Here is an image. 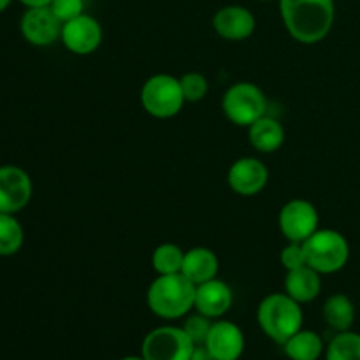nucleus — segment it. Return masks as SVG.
Returning a JSON list of instances; mask_svg holds the SVG:
<instances>
[{"instance_id": "1", "label": "nucleus", "mask_w": 360, "mask_h": 360, "mask_svg": "<svg viewBox=\"0 0 360 360\" xmlns=\"http://www.w3.org/2000/svg\"><path fill=\"white\" fill-rule=\"evenodd\" d=\"M280 14L294 41L313 46L333 30L336 4L334 0H280Z\"/></svg>"}, {"instance_id": "2", "label": "nucleus", "mask_w": 360, "mask_h": 360, "mask_svg": "<svg viewBox=\"0 0 360 360\" xmlns=\"http://www.w3.org/2000/svg\"><path fill=\"white\" fill-rule=\"evenodd\" d=\"M146 304L158 319H183L195 306V285L183 273L157 274L148 287Z\"/></svg>"}, {"instance_id": "3", "label": "nucleus", "mask_w": 360, "mask_h": 360, "mask_svg": "<svg viewBox=\"0 0 360 360\" xmlns=\"http://www.w3.org/2000/svg\"><path fill=\"white\" fill-rule=\"evenodd\" d=\"M302 304L285 292L266 295L257 308V322L262 333L274 343L283 345L302 329Z\"/></svg>"}, {"instance_id": "4", "label": "nucleus", "mask_w": 360, "mask_h": 360, "mask_svg": "<svg viewBox=\"0 0 360 360\" xmlns=\"http://www.w3.org/2000/svg\"><path fill=\"white\" fill-rule=\"evenodd\" d=\"M306 264L320 274H334L350 260V243L334 229H319L302 243Z\"/></svg>"}, {"instance_id": "5", "label": "nucleus", "mask_w": 360, "mask_h": 360, "mask_svg": "<svg viewBox=\"0 0 360 360\" xmlns=\"http://www.w3.org/2000/svg\"><path fill=\"white\" fill-rule=\"evenodd\" d=\"M139 97L144 111L158 120L174 118L186 104L179 77L171 74H153L148 77Z\"/></svg>"}, {"instance_id": "6", "label": "nucleus", "mask_w": 360, "mask_h": 360, "mask_svg": "<svg viewBox=\"0 0 360 360\" xmlns=\"http://www.w3.org/2000/svg\"><path fill=\"white\" fill-rule=\"evenodd\" d=\"M221 111L231 123L248 129L266 115L267 97L259 84L252 81H238L225 91L221 98Z\"/></svg>"}, {"instance_id": "7", "label": "nucleus", "mask_w": 360, "mask_h": 360, "mask_svg": "<svg viewBox=\"0 0 360 360\" xmlns=\"http://www.w3.org/2000/svg\"><path fill=\"white\" fill-rule=\"evenodd\" d=\"M195 345L183 327L164 326L146 334L141 355L146 360H190Z\"/></svg>"}, {"instance_id": "8", "label": "nucleus", "mask_w": 360, "mask_h": 360, "mask_svg": "<svg viewBox=\"0 0 360 360\" xmlns=\"http://www.w3.org/2000/svg\"><path fill=\"white\" fill-rule=\"evenodd\" d=\"M278 227L292 243H304L320 229V214L315 204L306 199H292L280 210Z\"/></svg>"}, {"instance_id": "9", "label": "nucleus", "mask_w": 360, "mask_h": 360, "mask_svg": "<svg viewBox=\"0 0 360 360\" xmlns=\"http://www.w3.org/2000/svg\"><path fill=\"white\" fill-rule=\"evenodd\" d=\"M34 185L25 169L0 165V213L18 214L28 206Z\"/></svg>"}, {"instance_id": "10", "label": "nucleus", "mask_w": 360, "mask_h": 360, "mask_svg": "<svg viewBox=\"0 0 360 360\" xmlns=\"http://www.w3.org/2000/svg\"><path fill=\"white\" fill-rule=\"evenodd\" d=\"M102 39H104L102 25L91 14L83 13L81 16L62 25L60 41L65 46V49H69L74 55H91L101 48Z\"/></svg>"}, {"instance_id": "11", "label": "nucleus", "mask_w": 360, "mask_h": 360, "mask_svg": "<svg viewBox=\"0 0 360 360\" xmlns=\"http://www.w3.org/2000/svg\"><path fill=\"white\" fill-rule=\"evenodd\" d=\"M62 21L48 7H27L20 20V32L25 41L37 48L55 44L62 35Z\"/></svg>"}, {"instance_id": "12", "label": "nucleus", "mask_w": 360, "mask_h": 360, "mask_svg": "<svg viewBox=\"0 0 360 360\" xmlns=\"http://www.w3.org/2000/svg\"><path fill=\"white\" fill-rule=\"evenodd\" d=\"M227 183L241 197H255L269 183V169L260 158L243 157L232 162L227 172Z\"/></svg>"}, {"instance_id": "13", "label": "nucleus", "mask_w": 360, "mask_h": 360, "mask_svg": "<svg viewBox=\"0 0 360 360\" xmlns=\"http://www.w3.org/2000/svg\"><path fill=\"white\" fill-rule=\"evenodd\" d=\"M257 20L245 6H225L214 13L213 28L221 39L231 42L246 41L253 35Z\"/></svg>"}, {"instance_id": "14", "label": "nucleus", "mask_w": 360, "mask_h": 360, "mask_svg": "<svg viewBox=\"0 0 360 360\" xmlns=\"http://www.w3.org/2000/svg\"><path fill=\"white\" fill-rule=\"evenodd\" d=\"M204 347L217 360H239L245 352V334L234 322L217 320L211 326Z\"/></svg>"}, {"instance_id": "15", "label": "nucleus", "mask_w": 360, "mask_h": 360, "mask_svg": "<svg viewBox=\"0 0 360 360\" xmlns=\"http://www.w3.org/2000/svg\"><path fill=\"white\" fill-rule=\"evenodd\" d=\"M232 302H234L232 288L220 278H213V280L195 287L193 309L210 316L211 320L221 319L232 308Z\"/></svg>"}, {"instance_id": "16", "label": "nucleus", "mask_w": 360, "mask_h": 360, "mask_svg": "<svg viewBox=\"0 0 360 360\" xmlns=\"http://www.w3.org/2000/svg\"><path fill=\"white\" fill-rule=\"evenodd\" d=\"M285 294L290 295L299 304L313 302L322 292V274L309 266L287 271L285 276Z\"/></svg>"}, {"instance_id": "17", "label": "nucleus", "mask_w": 360, "mask_h": 360, "mask_svg": "<svg viewBox=\"0 0 360 360\" xmlns=\"http://www.w3.org/2000/svg\"><path fill=\"white\" fill-rule=\"evenodd\" d=\"M218 271H220V260L211 248L195 246V248H190L185 252L181 273L195 287L213 280V278H218Z\"/></svg>"}, {"instance_id": "18", "label": "nucleus", "mask_w": 360, "mask_h": 360, "mask_svg": "<svg viewBox=\"0 0 360 360\" xmlns=\"http://www.w3.org/2000/svg\"><path fill=\"white\" fill-rule=\"evenodd\" d=\"M248 141L260 153H274L285 143V129L276 118L264 115L248 127Z\"/></svg>"}, {"instance_id": "19", "label": "nucleus", "mask_w": 360, "mask_h": 360, "mask_svg": "<svg viewBox=\"0 0 360 360\" xmlns=\"http://www.w3.org/2000/svg\"><path fill=\"white\" fill-rule=\"evenodd\" d=\"M323 320L336 333L350 330L355 322V304L348 295L333 294L323 302Z\"/></svg>"}, {"instance_id": "20", "label": "nucleus", "mask_w": 360, "mask_h": 360, "mask_svg": "<svg viewBox=\"0 0 360 360\" xmlns=\"http://www.w3.org/2000/svg\"><path fill=\"white\" fill-rule=\"evenodd\" d=\"M285 355L290 360H319L326 352L323 340L315 330L301 329L283 345Z\"/></svg>"}, {"instance_id": "21", "label": "nucleus", "mask_w": 360, "mask_h": 360, "mask_svg": "<svg viewBox=\"0 0 360 360\" xmlns=\"http://www.w3.org/2000/svg\"><path fill=\"white\" fill-rule=\"evenodd\" d=\"M185 250L176 243H162L153 250L151 267L157 274H178L183 269Z\"/></svg>"}, {"instance_id": "22", "label": "nucleus", "mask_w": 360, "mask_h": 360, "mask_svg": "<svg viewBox=\"0 0 360 360\" xmlns=\"http://www.w3.org/2000/svg\"><path fill=\"white\" fill-rule=\"evenodd\" d=\"M25 231L16 214L0 213V257H13L23 248Z\"/></svg>"}, {"instance_id": "23", "label": "nucleus", "mask_w": 360, "mask_h": 360, "mask_svg": "<svg viewBox=\"0 0 360 360\" xmlns=\"http://www.w3.org/2000/svg\"><path fill=\"white\" fill-rule=\"evenodd\" d=\"M326 360H360V334L338 333L326 348Z\"/></svg>"}, {"instance_id": "24", "label": "nucleus", "mask_w": 360, "mask_h": 360, "mask_svg": "<svg viewBox=\"0 0 360 360\" xmlns=\"http://www.w3.org/2000/svg\"><path fill=\"white\" fill-rule=\"evenodd\" d=\"M179 83H181L183 95H185V101L193 104V102H200L202 98H206L207 91H210V81L204 76L202 72H185L179 77Z\"/></svg>"}, {"instance_id": "25", "label": "nucleus", "mask_w": 360, "mask_h": 360, "mask_svg": "<svg viewBox=\"0 0 360 360\" xmlns=\"http://www.w3.org/2000/svg\"><path fill=\"white\" fill-rule=\"evenodd\" d=\"M211 326H213V320H211L210 316L197 311L193 313V315H186L185 323H183V330H185L186 336L193 341V345L199 347V345L206 343Z\"/></svg>"}, {"instance_id": "26", "label": "nucleus", "mask_w": 360, "mask_h": 360, "mask_svg": "<svg viewBox=\"0 0 360 360\" xmlns=\"http://www.w3.org/2000/svg\"><path fill=\"white\" fill-rule=\"evenodd\" d=\"M49 9L62 23H67L84 13V0H53L49 4Z\"/></svg>"}, {"instance_id": "27", "label": "nucleus", "mask_w": 360, "mask_h": 360, "mask_svg": "<svg viewBox=\"0 0 360 360\" xmlns=\"http://www.w3.org/2000/svg\"><path fill=\"white\" fill-rule=\"evenodd\" d=\"M280 262L281 266L285 267V271H292V269H297V267L308 266V264H306V255H304V248H302V243L288 241V245L281 250Z\"/></svg>"}, {"instance_id": "28", "label": "nucleus", "mask_w": 360, "mask_h": 360, "mask_svg": "<svg viewBox=\"0 0 360 360\" xmlns=\"http://www.w3.org/2000/svg\"><path fill=\"white\" fill-rule=\"evenodd\" d=\"M190 360H217L211 355V352L207 350L204 345H199V347H195V350H193L192 357H190Z\"/></svg>"}, {"instance_id": "29", "label": "nucleus", "mask_w": 360, "mask_h": 360, "mask_svg": "<svg viewBox=\"0 0 360 360\" xmlns=\"http://www.w3.org/2000/svg\"><path fill=\"white\" fill-rule=\"evenodd\" d=\"M25 7H48L53 0H20Z\"/></svg>"}, {"instance_id": "30", "label": "nucleus", "mask_w": 360, "mask_h": 360, "mask_svg": "<svg viewBox=\"0 0 360 360\" xmlns=\"http://www.w3.org/2000/svg\"><path fill=\"white\" fill-rule=\"evenodd\" d=\"M11 2H13V0H0V14H2L4 11L11 6Z\"/></svg>"}, {"instance_id": "31", "label": "nucleus", "mask_w": 360, "mask_h": 360, "mask_svg": "<svg viewBox=\"0 0 360 360\" xmlns=\"http://www.w3.org/2000/svg\"><path fill=\"white\" fill-rule=\"evenodd\" d=\"M122 360H146L143 357V355H141V357H134V355H130V357H123Z\"/></svg>"}, {"instance_id": "32", "label": "nucleus", "mask_w": 360, "mask_h": 360, "mask_svg": "<svg viewBox=\"0 0 360 360\" xmlns=\"http://www.w3.org/2000/svg\"><path fill=\"white\" fill-rule=\"evenodd\" d=\"M260 2H273V0H260Z\"/></svg>"}]
</instances>
